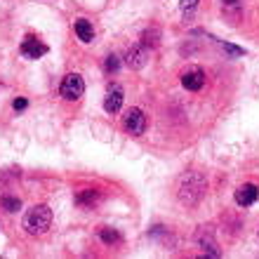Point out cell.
Returning <instances> with one entry per match:
<instances>
[{"label":"cell","instance_id":"10","mask_svg":"<svg viewBox=\"0 0 259 259\" xmlns=\"http://www.w3.org/2000/svg\"><path fill=\"white\" fill-rule=\"evenodd\" d=\"M73 28H75V35H78L82 42H92V38H95V28H92V24H90L88 19H75Z\"/></svg>","mask_w":259,"mask_h":259},{"label":"cell","instance_id":"4","mask_svg":"<svg viewBox=\"0 0 259 259\" xmlns=\"http://www.w3.org/2000/svg\"><path fill=\"white\" fill-rule=\"evenodd\" d=\"M123 127L125 132H130V135H144V130H146V116H144L142 109H130L127 113L123 116Z\"/></svg>","mask_w":259,"mask_h":259},{"label":"cell","instance_id":"6","mask_svg":"<svg viewBox=\"0 0 259 259\" xmlns=\"http://www.w3.org/2000/svg\"><path fill=\"white\" fill-rule=\"evenodd\" d=\"M21 55L26 57V59H40L42 55H48V45L45 42H40L38 38H33V35H28L26 40L21 42Z\"/></svg>","mask_w":259,"mask_h":259},{"label":"cell","instance_id":"14","mask_svg":"<svg viewBox=\"0 0 259 259\" xmlns=\"http://www.w3.org/2000/svg\"><path fill=\"white\" fill-rule=\"evenodd\" d=\"M0 205H3V207H5L7 212H17V210H21V200H19V198L3 196V198H0Z\"/></svg>","mask_w":259,"mask_h":259},{"label":"cell","instance_id":"12","mask_svg":"<svg viewBox=\"0 0 259 259\" xmlns=\"http://www.w3.org/2000/svg\"><path fill=\"white\" fill-rule=\"evenodd\" d=\"M97 200H99V193L95 189H85V191H80L75 196V205H80V207H92Z\"/></svg>","mask_w":259,"mask_h":259},{"label":"cell","instance_id":"8","mask_svg":"<svg viewBox=\"0 0 259 259\" xmlns=\"http://www.w3.org/2000/svg\"><path fill=\"white\" fill-rule=\"evenodd\" d=\"M257 198H259V189L254 184H243V186H238V191H236V203H238L240 207L252 205Z\"/></svg>","mask_w":259,"mask_h":259},{"label":"cell","instance_id":"11","mask_svg":"<svg viewBox=\"0 0 259 259\" xmlns=\"http://www.w3.org/2000/svg\"><path fill=\"white\" fill-rule=\"evenodd\" d=\"M198 245L203 247L205 252H210L212 257H219V250H217V243L212 238V233H198Z\"/></svg>","mask_w":259,"mask_h":259},{"label":"cell","instance_id":"1","mask_svg":"<svg viewBox=\"0 0 259 259\" xmlns=\"http://www.w3.org/2000/svg\"><path fill=\"white\" fill-rule=\"evenodd\" d=\"M205 189H207V184H205L203 175L200 172H189V175H184L182 184H179V200L184 205L200 203V198L205 196Z\"/></svg>","mask_w":259,"mask_h":259},{"label":"cell","instance_id":"9","mask_svg":"<svg viewBox=\"0 0 259 259\" xmlns=\"http://www.w3.org/2000/svg\"><path fill=\"white\" fill-rule=\"evenodd\" d=\"M120 106H123V90L118 88V85H113L109 90L106 99H104V109H106V113H118Z\"/></svg>","mask_w":259,"mask_h":259},{"label":"cell","instance_id":"19","mask_svg":"<svg viewBox=\"0 0 259 259\" xmlns=\"http://www.w3.org/2000/svg\"><path fill=\"white\" fill-rule=\"evenodd\" d=\"M226 52H231V55H243V50L240 48H233V45H224Z\"/></svg>","mask_w":259,"mask_h":259},{"label":"cell","instance_id":"3","mask_svg":"<svg viewBox=\"0 0 259 259\" xmlns=\"http://www.w3.org/2000/svg\"><path fill=\"white\" fill-rule=\"evenodd\" d=\"M82 92H85V82H82V78L78 73H68L64 75L62 85H59V95L64 97V99H68V102H75V99H80Z\"/></svg>","mask_w":259,"mask_h":259},{"label":"cell","instance_id":"2","mask_svg":"<svg viewBox=\"0 0 259 259\" xmlns=\"http://www.w3.org/2000/svg\"><path fill=\"white\" fill-rule=\"evenodd\" d=\"M52 224V210L48 205H33L31 210H26L24 214V229L31 236H38V233H45Z\"/></svg>","mask_w":259,"mask_h":259},{"label":"cell","instance_id":"17","mask_svg":"<svg viewBox=\"0 0 259 259\" xmlns=\"http://www.w3.org/2000/svg\"><path fill=\"white\" fill-rule=\"evenodd\" d=\"M196 3H198V0H182L179 5H182V10H184V12H191L193 7H196Z\"/></svg>","mask_w":259,"mask_h":259},{"label":"cell","instance_id":"15","mask_svg":"<svg viewBox=\"0 0 259 259\" xmlns=\"http://www.w3.org/2000/svg\"><path fill=\"white\" fill-rule=\"evenodd\" d=\"M104 68H106V73H116L118 68H120V59L116 55H109L106 62H104Z\"/></svg>","mask_w":259,"mask_h":259},{"label":"cell","instance_id":"7","mask_svg":"<svg viewBox=\"0 0 259 259\" xmlns=\"http://www.w3.org/2000/svg\"><path fill=\"white\" fill-rule=\"evenodd\" d=\"M146 62H149V50L144 48V45H137V48H132L125 55V64L130 68H142V66H146Z\"/></svg>","mask_w":259,"mask_h":259},{"label":"cell","instance_id":"5","mask_svg":"<svg viewBox=\"0 0 259 259\" xmlns=\"http://www.w3.org/2000/svg\"><path fill=\"white\" fill-rule=\"evenodd\" d=\"M182 85H184L189 92H198V90H203L205 85V71L198 66H191L189 71L182 73Z\"/></svg>","mask_w":259,"mask_h":259},{"label":"cell","instance_id":"18","mask_svg":"<svg viewBox=\"0 0 259 259\" xmlns=\"http://www.w3.org/2000/svg\"><path fill=\"white\" fill-rule=\"evenodd\" d=\"M12 106H14L17 111H24V109H26V99H14Z\"/></svg>","mask_w":259,"mask_h":259},{"label":"cell","instance_id":"13","mask_svg":"<svg viewBox=\"0 0 259 259\" xmlns=\"http://www.w3.org/2000/svg\"><path fill=\"white\" fill-rule=\"evenodd\" d=\"M99 238H102L106 245H113V243H120V233L113 231V229H102V231H99Z\"/></svg>","mask_w":259,"mask_h":259},{"label":"cell","instance_id":"16","mask_svg":"<svg viewBox=\"0 0 259 259\" xmlns=\"http://www.w3.org/2000/svg\"><path fill=\"white\" fill-rule=\"evenodd\" d=\"M219 3H222L226 10H238V7L243 5V0H219Z\"/></svg>","mask_w":259,"mask_h":259}]
</instances>
